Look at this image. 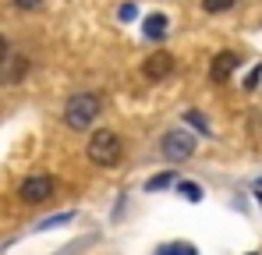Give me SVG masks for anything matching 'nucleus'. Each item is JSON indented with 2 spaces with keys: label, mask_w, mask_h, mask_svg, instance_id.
<instances>
[{
  "label": "nucleus",
  "mask_w": 262,
  "mask_h": 255,
  "mask_svg": "<svg viewBox=\"0 0 262 255\" xmlns=\"http://www.w3.org/2000/svg\"><path fill=\"white\" fill-rule=\"evenodd\" d=\"M99 114H103L99 92H75V96H68L60 117H64V124L71 128V131H89V128L99 121Z\"/></svg>",
  "instance_id": "obj_1"
},
{
  "label": "nucleus",
  "mask_w": 262,
  "mask_h": 255,
  "mask_svg": "<svg viewBox=\"0 0 262 255\" xmlns=\"http://www.w3.org/2000/svg\"><path fill=\"white\" fill-rule=\"evenodd\" d=\"M89 160L96 167H117L124 160V138L110 128H99L89 135Z\"/></svg>",
  "instance_id": "obj_2"
},
{
  "label": "nucleus",
  "mask_w": 262,
  "mask_h": 255,
  "mask_svg": "<svg viewBox=\"0 0 262 255\" xmlns=\"http://www.w3.org/2000/svg\"><path fill=\"white\" fill-rule=\"evenodd\" d=\"M195 149H199V142H195V135H191V131H184V128L167 131V135H163V142H160V153H163V160H167V163H184V160H191V156H195Z\"/></svg>",
  "instance_id": "obj_3"
},
{
  "label": "nucleus",
  "mask_w": 262,
  "mask_h": 255,
  "mask_svg": "<svg viewBox=\"0 0 262 255\" xmlns=\"http://www.w3.org/2000/svg\"><path fill=\"white\" fill-rule=\"evenodd\" d=\"M53 192H57V181H53L50 174H32V177L21 181L18 199L29 202V206H39V202H46V199H53Z\"/></svg>",
  "instance_id": "obj_4"
},
{
  "label": "nucleus",
  "mask_w": 262,
  "mask_h": 255,
  "mask_svg": "<svg viewBox=\"0 0 262 255\" xmlns=\"http://www.w3.org/2000/svg\"><path fill=\"white\" fill-rule=\"evenodd\" d=\"M237 68H241V57H237L234 50H220L216 57H213V64H209V82L227 85L230 78H234Z\"/></svg>",
  "instance_id": "obj_5"
},
{
  "label": "nucleus",
  "mask_w": 262,
  "mask_h": 255,
  "mask_svg": "<svg viewBox=\"0 0 262 255\" xmlns=\"http://www.w3.org/2000/svg\"><path fill=\"white\" fill-rule=\"evenodd\" d=\"M142 75H145L149 82H163L167 75H174V53L160 50V53L145 57V64H142Z\"/></svg>",
  "instance_id": "obj_6"
},
{
  "label": "nucleus",
  "mask_w": 262,
  "mask_h": 255,
  "mask_svg": "<svg viewBox=\"0 0 262 255\" xmlns=\"http://www.w3.org/2000/svg\"><path fill=\"white\" fill-rule=\"evenodd\" d=\"M167 29H170V22H167V14H160V11H156V14H145V22H142V36H145V39H163V36H167Z\"/></svg>",
  "instance_id": "obj_7"
},
{
  "label": "nucleus",
  "mask_w": 262,
  "mask_h": 255,
  "mask_svg": "<svg viewBox=\"0 0 262 255\" xmlns=\"http://www.w3.org/2000/svg\"><path fill=\"white\" fill-rule=\"evenodd\" d=\"M4 64H7V71H0V85H14L29 71V60H25V57H7Z\"/></svg>",
  "instance_id": "obj_8"
},
{
  "label": "nucleus",
  "mask_w": 262,
  "mask_h": 255,
  "mask_svg": "<svg viewBox=\"0 0 262 255\" xmlns=\"http://www.w3.org/2000/svg\"><path fill=\"white\" fill-rule=\"evenodd\" d=\"M177 195L188 199V202H202V188L195 181H177Z\"/></svg>",
  "instance_id": "obj_9"
},
{
  "label": "nucleus",
  "mask_w": 262,
  "mask_h": 255,
  "mask_svg": "<svg viewBox=\"0 0 262 255\" xmlns=\"http://www.w3.org/2000/svg\"><path fill=\"white\" fill-rule=\"evenodd\" d=\"M237 0H202V11L206 14H223V11H230Z\"/></svg>",
  "instance_id": "obj_10"
},
{
  "label": "nucleus",
  "mask_w": 262,
  "mask_h": 255,
  "mask_svg": "<svg viewBox=\"0 0 262 255\" xmlns=\"http://www.w3.org/2000/svg\"><path fill=\"white\" fill-rule=\"evenodd\" d=\"M167 184H174V170H167V174H160V177L145 181V192H160V188H167Z\"/></svg>",
  "instance_id": "obj_11"
},
{
  "label": "nucleus",
  "mask_w": 262,
  "mask_h": 255,
  "mask_svg": "<svg viewBox=\"0 0 262 255\" xmlns=\"http://www.w3.org/2000/svg\"><path fill=\"white\" fill-rule=\"evenodd\" d=\"M259 85H262V68H255V71H252V75L245 78V89H248V92H255Z\"/></svg>",
  "instance_id": "obj_12"
},
{
  "label": "nucleus",
  "mask_w": 262,
  "mask_h": 255,
  "mask_svg": "<svg viewBox=\"0 0 262 255\" xmlns=\"http://www.w3.org/2000/svg\"><path fill=\"white\" fill-rule=\"evenodd\" d=\"M184 117H188V121H191L195 128H202V131H209V124H206V117H202V110H188Z\"/></svg>",
  "instance_id": "obj_13"
},
{
  "label": "nucleus",
  "mask_w": 262,
  "mask_h": 255,
  "mask_svg": "<svg viewBox=\"0 0 262 255\" xmlns=\"http://www.w3.org/2000/svg\"><path fill=\"white\" fill-rule=\"evenodd\" d=\"M14 7H18V11H39L43 0H14Z\"/></svg>",
  "instance_id": "obj_14"
},
{
  "label": "nucleus",
  "mask_w": 262,
  "mask_h": 255,
  "mask_svg": "<svg viewBox=\"0 0 262 255\" xmlns=\"http://www.w3.org/2000/svg\"><path fill=\"white\" fill-rule=\"evenodd\" d=\"M160 252L167 255V252H195V245H181V241H177V245H160Z\"/></svg>",
  "instance_id": "obj_15"
},
{
  "label": "nucleus",
  "mask_w": 262,
  "mask_h": 255,
  "mask_svg": "<svg viewBox=\"0 0 262 255\" xmlns=\"http://www.w3.org/2000/svg\"><path fill=\"white\" fill-rule=\"evenodd\" d=\"M7 57H11V42H7V39H4V36H0V64H4Z\"/></svg>",
  "instance_id": "obj_16"
},
{
  "label": "nucleus",
  "mask_w": 262,
  "mask_h": 255,
  "mask_svg": "<svg viewBox=\"0 0 262 255\" xmlns=\"http://www.w3.org/2000/svg\"><path fill=\"white\" fill-rule=\"evenodd\" d=\"M121 18H124V22H131V18H135V7H131V4H124V7H121Z\"/></svg>",
  "instance_id": "obj_17"
},
{
  "label": "nucleus",
  "mask_w": 262,
  "mask_h": 255,
  "mask_svg": "<svg viewBox=\"0 0 262 255\" xmlns=\"http://www.w3.org/2000/svg\"><path fill=\"white\" fill-rule=\"evenodd\" d=\"M255 192H259V202H262V188H255Z\"/></svg>",
  "instance_id": "obj_18"
}]
</instances>
